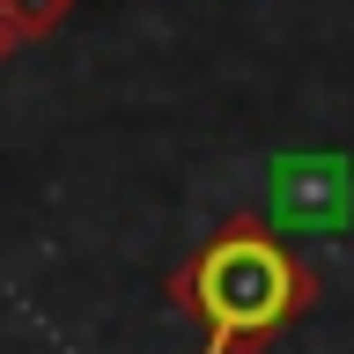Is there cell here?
<instances>
[{
  "instance_id": "obj_3",
  "label": "cell",
  "mask_w": 354,
  "mask_h": 354,
  "mask_svg": "<svg viewBox=\"0 0 354 354\" xmlns=\"http://www.w3.org/2000/svg\"><path fill=\"white\" fill-rule=\"evenodd\" d=\"M8 8V22L22 30V44H37V37H52L66 15H74V0H0Z\"/></svg>"
},
{
  "instance_id": "obj_2",
  "label": "cell",
  "mask_w": 354,
  "mask_h": 354,
  "mask_svg": "<svg viewBox=\"0 0 354 354\" xmlns=\"http://www.w3.org/2000/svg\"><path fill=\"white\" fill-rule=\"evenodd\" d=\"M266 221L273 229H347L354 221V162L332 148H295L266 162Z\"/></svg>"
},
{
  "instance_id": "obj_1",
  "label": "cell",
  "mask_w": 354,
  "mask_h": 354,
  "mask_svg": "<svg viewBox=\"0 0 354 354\" xmlns=\"http://www.w3.org/2000/svg\"><path fill=\"white\" fill-rule=\"evenodd\" d=\"M170 303L207 325L199 354H259L317 303V273L266 214H229L192 259L170 273Z\"/></svg>"
},
{
  "instance_id": "obj_4",
  "label": "cell",
  "mask_w": 354,
  "mask_h": 354,
  "mask_svg": "<svg viewBox=\"0 0 354 354\" xmlns=\"http://www.w3.org/2000/svg\"><path fill=\"white\" fill-rule=\"evenodd\" d=\"M15 52H22V30H15V22H8V8H0V66L15 59Z\"/></svg>"
}]
</instances>
